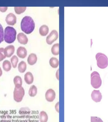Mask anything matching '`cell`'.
Masks as SVG:
<instances>
[{
	"mask_svg": "<svg viewBox=\"0 0 108 122\" xmlns=\"http://www.w3.org/2000/svg\"><path fill=\"white\" fill-rule=\"evenodd\" d=\"M58 38V33L57 31L55 30H52L49 35L46 37V43L48 45H51L53 42L57 40Z\"/></svg>",
	"mask_w": 108,
	"mask_h": 122,
	"instance_id": "6",
	"label": "cell"
},
{
	"mask_svg": "<svg viewBox=\"0 0 108 122\" xmlns=\"http://www.w3.org/2000/svg\"><path fill=\"white\" fill-rule=\"evenodd\" d=\"M51 52L53 55H58L59 54V44L56 43L53 45L51 48Z\"/></svg>",
	"mask_w": 108,
	"mask_h": 122,
	"instance_id": "22",
	"label": "cell"
},
{
	"mask_svg": "<svg viewBox=\"0 0 108 122\" xmlns=\"http://www.w3.org/2000/svg\"><path fill=\"white\" fill-rule=\"evenodd\" d=\"M37 60V57L35 53H31L27 58V63L30 65H33L36 63Z\"/></svg>",
	"mask_w": 108,
	"mask_h": 122,
	"instance_id": "14",
	"label": "cell"
},
{
	"mask_svg": "<svg viewBox=\"0 0 108 122\" xmlns=\"http://www.w3.org/2000/svg\"><path fill=\"white\" fill-rule=\"evenodd\" d=\"M6 57L4 53V49L3 48H0V62L3 61Z\"/></svg>",
	"mask_w": 108,
	"mask_h": 122,
	"instance_id": "25",
	"label": "cell"
},
{
	"mask_svg": "<svg viewBox=\"0 0 108 122\" xmlns=\"http://www.w3.org/2000/svg\"><path fill=\"white\" fill-rule=\"evenodd\" d=\"M26 8V7H15L14 10L16 14H20L25 11Z\"/></svg>",
	"mask_w": 108,
	"mask_h": 122,
	"instance_id": "24",
	"label": "cell"
},
{
	"mask_svg": "<svg viewBox=\"0 0 108 122\" xmlns=\"http://www.w3.org/2000/svg\"><path fill=\"white\" fill-rule=\"evenodd\" d=\"M37 93V88L34 85L30 87L28 91V94L31 97H34Z\"/></svg>",
	"mask_w": 108,
	"mask_h": 122,
	"instance_id": "21",
	"label": "cell"
},
{
	"mask_svg": "<svg viewBox=\"0 0 108 122\" xmlns=\"http://www.w3.org/2000/svg\"><path fill=\"white\" fill-rule=\"evenodd\" d=\"M49 64L53 68H56L58 67L59 65V61L57 58L52 57L50 59Z\"/></svg>",
	"mask_w": 108,
	"mask_h": 122,
	"instance_id": "17",
	"label": "cell"
},
{
	"mask_svg": "<svg viewBox=\"0 0 108 122\" xmlns=\"http://www.w3.org/2000/svg\"><path fill=\"white\" fill-rule=\"evenodd\" d=\"M49 28L47 25H43L40 28V34L42 36H46L49 32Z\"/></svg>",
	"mask_w": 108,
	"mask_h": 122,
	"instance_id": "16",
	"label": "cell"
},
{
	"mask_svg": "<svg viewBox=\"0 0 108 122\" xmlns=\"http://www.w3.org/2000/svg\"><path fill=\"white\" fill-rule=\"evenodd\" d=\"M3 74V71L0 67V77L2 76Z\"/></svg>",
	"mask_w": 108,
	"mask_h": 122,
	"instance_id": "31",
	"label": "cell"
},
{
	"mask_svg": "<svg viewBox=\"0 0 108 122\" xmlns=\"http://www.w3.org/2000/svg\"><path fill=\"white\" fill-rule=\"evenodd\" d=\"M13 82L15 87H21L22 84V81L21 77L19 76H16L13 79Z\"/></svg>",
	"mask_w": 108,
	"mask_h": 122,
	"instance_id": "15",
	"label": "cell"
},
{
	"mask_svg": "<svg viewBox=\"0 0 108 122\" xmlns=\"http://www.w3.org/2000/svg\"><path fill=\"white\" fill-rule=\"evenodd\" d=\"M56 77L57 78V80L59 81V69H58L57 70L56 73Z\"/></svg>",
	"mask_w": 108,
	"mask_h": 122,
	"instance_id": "30",
	"label": "cell"
},
{
	"mask_svg": "<svg viewBox=\"0 0 108 122\" xmlns=\"http://www.w3.org/2000/svg\"><path fill=\"white\" fill-rule=\"evenodd\" d=\"M39 119L40 122H47L48 120V116L45 111H42L40 112Z\"/></svg>",
	"mask_w": 108,
	"mask_h": 122,
	"instance_id": "20",
	"label": "cell"
},
{
	"mask_svg": "<svg viewBox=\"0 0 108 122\" xmlns=\"http://www.w3.org/2000/svg\"><path fill=\"white\" fill-rule=\"evenodd\" d=\"M17 39L19 42L22 44L26 45L28 42V39L27 36L24 33L22 32L18 34Z\"/></svg>",
	"mask_w": 108,
	"mask_h": 122,
	"instance_id": "12",
	"label": "cell"
},
{
	"mask_svg": "<svg viewBox=\"0 0 108 122\" xmlns=\"http://www.w3.org/2000/svg\"><path fill=\"white\" fill-rule=\"evenodd\" d=\"M91 83L94 88L98 89L101 86L102 81L98 72L94 71L91 75Z\"/></svg>",
	"mask_w": 108,
	"mask_h": 122,
	"instance_id": "4",
	"label": "cell"
},
{
	"mask_svg": "<svg viewBox=\"0 0 108 122\" xmlns=\"http://www.w3.org/2000/svg\"><path fill=\"white\" fill-rule=\"evenodd\" d=\"M91 97L93 101L95 102H100L102 98V95L99 90H94L91 94Z\"/></svg>",
	"mask_w": 108,
	"mask_h": 122,
	"instance_id": "9",
	"label": "cell"
},
{
	"mask_svg": "<svg viewBox=\"0 0 108 122\" xmlns=\"http://www.w3.org/2000/svg\"><path fill=\"white\" fill-rule=\"evenodd\" d=\"M17 31L13 27H6L4 30V39L5 41L8 44L14 42L16 39Z\"/></svg>",
	"mask_w": 108,
	"mask_h": 122,
	"instance_id": "2",
	"label": "cell"
},
{
	"mask_svg": "<svg viewBox=\"0 0 108 122\" xmlns=\"http://www.w3.org/2000/svg\"><path fill=\"white\" fill-rule=\"evenodd\" d=\"M98 66L100 68L103 69L107 67L108 65V57L104 53L99 52L95 56Z\"/></svg>",
	"mask_w": 108,
	"mask_h": 122,
	"instance_id": "3",
	"label": "cell"
},
{
	"mask_svg": "<svg viewBox=\"0 0 108 122\" xmlns=\"http://www.w3.org/2000/svg\"><path fill=\"white\" fill-rule=\"evenodd\" d=\"M18 68L19 72L21 73H24L27 69L26 63L23 61L20 62L18 65Z\"/></svg>",
	"mask_w": 108,
	"mask_h": 122,
	"instance_id": "19",
	"label": "cell"
},
{
	"mask_svg": "<svg viewBox=\"0 0 108 122\" xmlns=\"http://www.w3.org/2000/svg\"><path fill=\"white\" fill-rule=\"evenodd\" d=\"M15 48L14 46H8L4 49V53L6 57L9 58L12 56L15 52Z\"/></svg>",
	"mask_w": 108,
	"mask_h": 122,
	"instance_id": "10",
	"label": "cell"
},
{
	"mask_svg": "<svg viewBox=\"0 0 108 122\" xmlns=\"http://www.w3.org/2000/svg\"><path fill=\"white\" fill-rule=\"evenodd\" d=\"M91 122H103L100 118L97 117H91Z\"/></svg>",
	"mask_w": 108,
	"mask_h": 122,
	"instance_id": "27",
	"label": "cell"
},
{
	"mask_svg": "<svg viewBox=\"0 0 108 122\" xmlns=\"http://www.w3.org/2000/svg\"><path fill=\"white\" fill-rule=\"evenodd\" d=\"M55 109L57 112H59V102H58L56 103L55 107Z\"/></svg>",
	"mask_w": 108,
	"mask_h": 122,
	"instance_id": "28",
	"label": "cell"
},
{
	"mask_svg": "<svg viewBox=\"0 0 108 122\" xmlns=\"http://www.w3.org/2000/svg\"><path fill=\"white\" fill-rule=\"evenodd\" d=\"M5 21L9 25H14L17 23V17L13 13H10L7 15Z\"/></svg>",
	"mask_w": 108,
	"mask_h": 122,
	"instance_id": "8",
	"label": "cell"
},
{
	"mask_svg": "<svg viewBox=\"0 0 108 122\" xmlns=\"http://www.w3.org/2000/svg\"><path fill=\"white\" fill-rule=\"evenodd\" d=\"M25 94V90L22 86L19 88L15 87L13 92V98L15 102H20Z\"/></svg>",
	"mask_w": 108,
	"mask_h": 122,
	"instance_id": "5",
	"label": "cell"
},
{
	"mask_svg": "<svg viewBox=\"0 0 108 122\" xmlns=\"http://www.w3.org/2000/svg\"><path fill=\"white\" fill-rule=\"evenodd\" d=\"M24 80L26 83L27 84H32L34 81V76L32 73L29 71L26 72L24 75Z\"/></svg>",
	"mask_w": 108,
	"mask_h": 122,
	"instance_id": "13",
	"label": "cell"
},
{
	"mask_svg": "<svg viewBox=\"0 0 108 122\" xmlns=\"http://www.w3.org/2000/svg\"><path fill=\"white\" fill-rule=\"evenodd\" d=\"M17 54L20 58L24 59L27 55V50L24 47L20 46L17 49Z\"/></svg>",
	"mask_w": 108,
	"mask_h": 122,
	"instance_id": "11",
	"label": "cell"
},
{
	"mask_svg": "<svg viewBox=\"0 0 108 122\" xmlns=\"http://www.w3.org/2000/svg\"><path fill=\"white\" fill-rule=\"evenodd\" d=\"M45 99L47 102H53L55 98V92L54 90L49 89L45 92Z\"/></svg>",
	"mask_w": 108,
	"mask_h": 122,
	"instance_id": "7",
	"label": "cell"
},
{
	"mask_svg": "<svg viewBox=\"0 0 108 122\" xmlns=\"http://www.w3.org/2000/svg\"><path fill=\"white\" fill-rule=\"evenodd\" d=\"M8 9V7H0V11L1 12H4L6 11Z\"/></svg>",
	"mask_w": 108,
	"mask_h": 122,
	"instance_id": "29",
	"label": "cell"
},
{
	"mask_svg": "<svg viewBox=\"0 0 108 122\" xmlns=\"http://www.w3.org/2000/svg\"><path fill=\"white\" fill-rule=\"evenodd\" d=\"M4 33L3 28L0 24V44L4 41Z\"/></svg>",
	"mask_w": 108,
	"mask_h": 122,
	"instance_id": "26",
	"label": "cell"
},
{
	"mask_svg": "<svg viewBox=\"0 0 108 122\" xmlns=\"http://www.w3.org/2000/svg\"><path fill=\"white\" fill-rule=\"evenodd\" d=\"M35 23L30 16H26L22 20L21 27L22 30L27 34L32 33L35 28Z\"/></svg>",
	"mask_w": 108,
	"mask_h": 122,
	"instance_id": "1",
	"label": "cell"
},
{
	"mask_svg": "<svg viewBox=\"0 0 108 122\" xmlns=\"http://www.w3.org/2000/svg\"><path fill=\"white\" fill-rule=\"evenodd\" d=\"M10 61L11 65L13 68H16L18 62V57L16 55H14L11 57L10 59Z\"/></svg>",
	"mask_w": 108,
	"mask_h": 122,
	"instance_id": "23",
	"label": "cell"
},
{
	"mask_svg": "<svg viewBox=\"0 0 108 122\" xmlns=\"http://www.w3.org/2000/svg\"><path fill=\"white\" fill-rule=\"evenodd\" d=\"M12 65L10 62L8 60H5L3 62V68L5 71L8 72L10 71Z\"/></svg>",
	"mask_w": 108,
	"mask_h": 122,
	"instance_id": "18",
	"label": "cell"
}]
</instances>
